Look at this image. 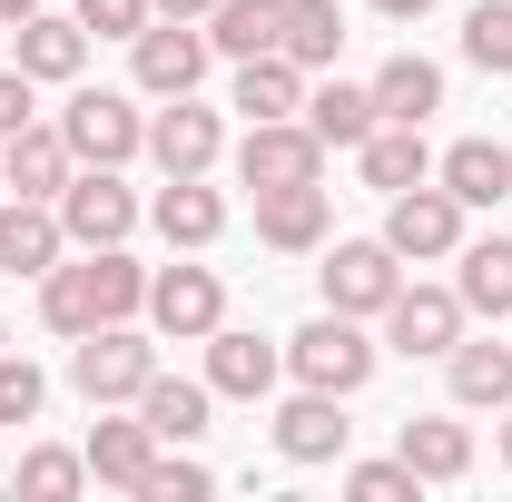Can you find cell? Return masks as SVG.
<instances>
[{
  "label": "cell",
  "mask_w": 512,
  "mask_h": 502,
  "mask_svg": "<svg viewBox=\"0 0 512 502\" xmlns=\"http://www.w3.org/2000/svg\"><path fill=\"white\" fill-rule=\"evenodd\" d=\"M503 463H512V404H503Z\"/></svg>",
  "instance_id": "obj_42"
},
{
  "label": "cell",
  "mask_w": 512,
  "mask_h": 502,
  "mask_svg": "<svg viewBox=\"0 0 512 502\" xmlns=\"http://www.w3.org/2000/svg\"><path fill=\"white\" fill-rule=\"evenodd\" d=\"M40 404H50V375L30 355H0V424H40Z\"/></svg>",
  "instance_id": "obj_34"
},
{
  "label": "cell",
  "mask_w": 512,
  "mask_h": 502,
  "mask_svg": "<svg viewBox=\"0 0 512 502\" xmlns=\"http://www.w3.org/2000/svg\"><path fill=\"white\" fill-rule=\"evenodd\" d=\"M60 256H69L60 197H10L0 207V276H50Z\"/></svg>",
  "instance_id": "obj_13"
},
{
  "label": "cell",
  "mask_w": 512,
  "mask_h": 502,
  "mask_svg": "<svg viewBox=\"0 0 512 502\" xmlns=\"http://www.w3.org/2000/svg\"><path fill=\"white\" fill-rule=\"evenodd\" d=\"M197 493H217V473L188 463V453H178V463L158 453V463H148V483H138V502H197Z\"/></svg>",
  "instance_id": "obj_36"
},
{
  "label": "cell",
  "mask_w": 512,
  "mask_h": 502,
  "mask_svg": "<svg viewBox=\"0 0 512 502\" xmlns=\"http://www.w3.org/2000/svg\"><path fill=\"white\" fill-rule=\"evenodd\" d=\"M444 188L463 197V207H503L512 197V148L503 138H453L444 148Z\"/></svg>",
  "instance_id": "obj_25"
},
{
  "label": "cell",
  "mask_w": 512,
  "mask_h": 502,
  "mask_svg": "<svg viewBox=\"0 0 512 502\" xmlns=\"http://www.w3.org/2000/svg\"><path fill=\"white\" fill-rule=\"evenodd\" d=\"M316 276H325V306H335V315H384L394 286H404V256L384 247V237H345Z\"/></svg>",
  "instance_id": "obj_9"
},
{
  "label": "cell",
  "mask_w": 512,
  "mask_h": 502,
  "mask_svg": "<svg viewBox=\"0 0 512 502\" xmlns=\"http://www.w3.org/2000/svg\"><path fill=\"white\" fill-rule=\"evenodd\" d=\"M207 20H148L138 40H128V69H138V89L148 99H188L197 79H207Z\"/></svg>",
  "instance_id": "obj_5"
},
{
  "label": "cell",
  "mask_w": 512,
  "mask_h": 502,
  "mask_svg": "<svg viewBox=\"0 0 512 502\" xmlns=\"http://www.w3.org/2000/svg\"><path fill=\"white\" fill-rule=\"evenodd\" d=\"M296 69H325L335 50H345V10L335 0H286V40H276Z\"/></svg>",
  "instance_id": "obj_30"
},
{
  "label": "cell",
  "mask_w": 512,
  "mask_h": 502,
  "mask_svg": "<svg viewBox=\"0 0 512 502\" xmlns=\"http://www.w3.org/2000/svg\"><path fill=\"white\" fill-rule=\"evenodd\" d=\"M40 315H50V335H89V325H119V315H148V266L128 247H89L79 266H50L40 276Z\"/></svg>",
  "instance_id": "obj_1"
},
{
  "label": "cell",
  "mask_w": 512,
  "mask_h": 502,
  "mask_svg": "<svg viewBox=\"0 0 512 502\" xmlns=\"http://www.w3.org/2000/svg\"><path fill=\"white\" fill-rule=\"evenodd\" d=\"M148 10H158V20H207L217 0H148Z\"/></svg>",
  "instance_id": "obj_39"
},
{
  "label": "cell",
  "mask_w": 512,
  "mask_h": 502,
  "mask_svg": "<svg viewBox=\"0 0 512 502\" xmlns=\"http://www.w3.org/2000/svg\"><path fill=\"white\" fill-rule=\"evenodd\" d=\"M306 128H316L325 148H355V138L375 128V89H345V79H325L316 99H306Z\"/></svg>",
  "instance_id": "obj_31"
},
{
  "label": "cell",
  "mask_w": 512,
  "mask_h": 502,
  "mask_svg": "<svg viewBox=\"0 0 512 502\" xmlns=\"http://www.w3.org/2000/svg\"><path fill=\"white\" fill-rule=\"evenodd\" d=\"M325 188H256V237L276 256H306V247H325Z\"/></svg>",
  "instance_id": "obj_20"
},
{
  "label": "cell",
  "mask_w": 512,
  "mask_h": 502,
  "mask_svg": "<svg viewBox=\"0 0 512 502\" xmlns=\"http://www.w3.org/2000/svg\"><path fill=\"white\" fill-rule=\"evenodd\" d=\"M30 89H40L30 69H0V138H20V128H30V109H40Z\"/></svg>",
  "instance_id": "obj_38"
},
{
  "label": "cell",
  "mask_w": 512,
  "mask_h": 502,
  "mask_svg": "<svg viewBox=\"0 0 512 502\" xmlns=\"http://www.w3.org/2000/svg\"><path fill=\"white\" fill-rule=\"evenodd\" d=\"M217 148H227V128H217V109H197V89H188V99H168V109L148 119V158H158L168 178H207Z\"/></svg>",
  "instance_id": "obj_12"
},
{
  "label": "cell",
  "mask_w": 512,
  "mask_h": 502,
  "mask_svg": "<svg viewBox=\"0 0 512 502\" xmlns=\"http://www.w3.org/2000/svg\"><path fill=\"white\" fill-rule=\"evenodd\" d=\"M384 247L414 256V266L463 256V197H453V188H394V207H384Z\"/></svg>",
  "instance_id": "obj_8"
},
{
  "label": "cell",
  "mask_w": 512,
  "mask_h": 502,
  "mask_svg": "<svg viewBox=\"0 0 512 502\" xmlns=\"http://www.w3.org/2000/svg\"><path fill=\"white\" fill-rule=\"evenodd\" d=\"M453 296H463V315H503V325H512V237H483V247H463V276H453Z\"/></svg>",
  "instance_id": "obj_29"
},
{
  "label": "cell",
  "mask_w": 512,
  "mask_h": 502,
  "mask_svg": "<svg viewBox=\"0 0 512 502\" xmlns=\"http://www.w3.org/2000/svg\"><path fill=\"white\" fill-rule=\"evenodd\" d=\"M30 10H40V0H0V30H20V20H30Z\"/></svg>",
  "instance_id": "obj_41"
},
{
  "label": "cell",
  "mask_w": 512,
  "mask_h": 502,
  "mask_svg": "<svg viewBox=\"0 0 512 502\" xmlns=\"http://www.w3.org/2000/svg\"><path fill=\"white\" fill-rule=\"evenodd\" d=\"M355 158H365V188H424L434 178V148H424V128H404V119H375L365 138H355Z\"/></svg>",
  "instance_id": "obj_19"
},
{
  "label": "cell",
  "mask_w": 512,
  "mask_h": 502,
  "mask_svg": "<svg viewBox=\"0 0 512 502\" xmlns=\"http://www.w3.org/2000/svg\"><path fill=\"white\" fill-rule=\"evenodd\" d=\"M384 20H424V10H434V0H375Z\"/></svg>",
  "instance_id": "obj_40"
},
{
  "label": "cell",
  "mask_w": 512,
  "mask_h": 502,
  "mask_svg": "<svg viewBox=\"0 0 512 502\" xmlns=\"http://www.w3.org/2000/svg\"><path fill=\"white\" fill-rule=\"evenodd\" d=\"M148 325L178 335V345H207V335L227 325V286H217V266H158V276H148Z\"/></svg>",
  "instance_id": "obj_7"
},
{
  "label": "cell",
  "mask_w": 512,
  "mask_h": 502,
  "mask_svg": "<svg viewBox=\"0 0 512 502\" xmlns=\"http://www.w3.org/2000/svg\"><path fill=\"white\" fill-rule=\"evenodd\" d=\"M276 375H286V345H266V335H247V325H217V335H207V384H217V394L256 404Z\"/></svg>",
  "instance_id": "obj_15"
},
{
  "label": "cell",
  "mask_w": 512,
  "mask_h": 502,
  "mask_svg": "<svg viewBox=\"0 0 512 502\" xmlns=\"http://www.w3.org/2000/svg\"><path fill=\"white\" fill-rule=\"evenodd\" d=\"M384 335H394V355H453V335H463V296H453V286H394Z\"/></svg>",
  "instance_id": "obj_14"
},
{
  "label": "cell",
  "mask_w": 512,
  "mask_h": 502,
  "mask_svg": "<svg viewBox=\"0 0 512 502\" xmlns=\"http://www.w3.org/2000/svg\"><path fill=\"white\" fill-rule=\"evenodd\" d=\"M148 217H158V237H168V247H217V237H227V197L207 188V178H168Z\"/></svg>",
  "instance_id": "obj_22"
},
{
  "label": "cell",
  "mask_w": 512,
  "mask_h": 502,
  "mask_svg": "<svg viewBox=\"0 0 512 502\" xmlns=\"http://www.w3.org/2000/svg\"><path fill=\"white\" fill-rule=\"evenodd\" d=\"M286 375L316 384V394H355V384L375 375V335H365V315H335V306H325L316 325H296V335H286Z\"/></svg>",
  "instance_id": "obj_2"
},
{
  "label": "cell",
  "mask_w": 512,
  "mask_h": 502,
  "mask_svg": "<svg viewBox=\"0 0 512 502\" xmlns=\"http://www.w3.org/2000/svg\"><path fill=\"white\" fill-rule=\"evenodd\" d=\"M10 40H20V69L30 79H79V60H89V30L79 20H50V10H30Z\"/></svg>",
  "instance_id": "obj_28"
},
{
  "label": "cell",
  "mask_w": 512,
  "mask_h": 502,
  "mask_svg": "<svg viewBox=\"0 0 512 502\" xmlns=\"http://www.w3.org/2000/svg\"><path fill=\"white\" fill-rule=\"evenodd\" d=\"M276 40H286V0H217L207 10V50L217 60H256Z\"/></svg>",
  "instance_id": "obj_26"
},
{
  "label": "cell",
  "mask_w": 512,
  "mask_h": 502,
  "mask_svg": "<svg viewBox=\"0 0 512 502\" xmlns=\"http://www.w3.org/2000/svg\"><path fill=\"white\" fill-rule=\"evenodd\" d=\"M158 10L148 0H79V30H99V40H138Z\"/></svg>",
  "instance_id": "obj_37"
},
{
  "label": "cell",
  "mask_w": 512,
  "mask_h": 502,
  "mask_svg": "<svg viewBox=\"0 0 512 502\" xmlns=\"http://www.w3.org/2000/svg\"><path fill=\"white\" fill-rule=\"evenodd\" d=\"M207 404H217V384H188V375H148L138 384V414H148L158 443H197L207 434Z\"/></svg>",
  "instance_id": "obj_24"
},
{
  "label": "cell",
  "mask_w": 512,
  "mask_h": 502,
  "mask_svg": "<svg viewBox=\"0 0 512 502\" xmlns=\"http://www.w3.org/2000/svg\"><path fill=\"white\" fill-rule=\"evenodd\" d=\"M237 109H247V119H296V109H306V69L286 60V50L237 60Z\"/></svg>",
  "instance_id": "obj_27"
},
{
  "label": "cell",
  "mask_w": 512,
  "mask_h": 502,
  "mask_svg": "<svg viewBox=\"0 0 512 502\" xmlns=\"http://www.w3.org/2000/svg\"><path fill=\"white\" fill-rule=\"evenodd\" d=\"M237 178H247V188H316L325 178V138L306 119H247Z\"/></svg>",
  "instance_id": "obj_6"
},
{
  "label": "cell",
  "mask_w": 512,
  "mask_h": 502,
  "mask_svg": "<svg viewBox=\"0 0 512 502\" xmlns=\"http://www.w3.org/2000/svg\"><path fill=\"white\" fill-rule=\"evenodd\" d=\"M345 493H355V502H414L424 473H414L404 453H394V463H345Z\"/></svg>",
  "instance_id": "obj_35"
},
{
  "label": "cell",
  "mask_w": 512,
  "mask_h": 502,
  "mask_svg": "<svg viewBox=\"0 0 512 502\" xmlns=\"http://www.w3.org/2000/svg\"><path fill=\"white\" fill-rule=\"evenodd\" d=\"M60 227H69V247H119L128 227H138V197L119 188V168H69Z\"/></svg>",
  "instance_id": "obj_10"
},
{
  "label": "cell",
  "mask_w": 512,
  "mask_h": 502,
  "mask_svg": "<svg viewBox=\"0 0 512 502\" xmlns=\"http://www.w3.org/2000/svg\"><path fill=\"white\" fill-rule=\"evenodd\" d=\"M463 60L512 79V0H473V20H463Z\"/></svg>",
  "instance_id": "obj_33"
},
{
  "label": "cell",
  "mask_w": 512,
  "mask_h": 502,
  "mask_svg": "<svg viewBox=\"0 0 512 502\" xmlns=\"http://www.w3.org/2000/svg\"><path fill=\"white\" fill-rule=\"evenodd\" d=\"M345 443H355V424H345V394L296 384V394L276 404V453H286V463H345Z\"/></svg>",
  "instance_id": "obj_11"
},
{
  "label": "cell",
  "mask_w": 512,
  "mask_h": 502,
  "mask_svg": "<svg viewBox=\"0 0 512 502\" xmlns=\"http://www.w3.org/2000/svg\"><path fill=\"white\" fill-rule=\"evenodd\" d=\"M444 109V69L424 60V50H394V60L375 69V119H404V128H424Z\"/></svg>",
  "instance_id": "obj_21"
},
{
  "label": "cell",
  "mask_w": 512,
  "mask_h": 502,
  "mask_svg": "<svg viewBox=\"0 0 512 502\" xmlns=\"http://www.w3.org/2000/svg\"><path fill=\"white\" fill-rule=\"evenodd\" d=\"M89 483H109V493H138L148 483V463H158V434H148V414L138 424H109V404H99V424H89Z\"/></svg>",
  "instance_id": "obj_17"
},
{
  "label": "cell",
  "mask_w": 512,
  "mask_h": 502,
  "mask_svg": "<svg viewBox=\"0 0 512 502\" xmlns=\"http://www.w3.org/2000/svg\"><path fill=\"white\" fill-rule=\"evenodd\" d=\"M0 355H10V325H0Z\"/></svg>",
  "instance_id": "obj_43"
},
{
  "label": "cell",
  "mask_w": 512,
  "mask_h": 502,
  "mask_svg": "<svg viewBox=\"0 0 512 502\" xmlns=\"http://www.w3.org/2000/svg\"><path fill=\"white\" fill-rule=\"evenodd\" d=\"M444 384H453V404H473V414H503V404H512V345H493V335H453Z\"/></svg>",
  "instance_id": "obj_18"
},
{
  "label": "cell",
  "mask_w": 512,
  "mask_h": 502,
  "mask_svg": "<svg viewBox=\"0 0 512 502\" xmlns=\"http://www.w3.org/2000/svg\"><path fill=\"white\" fill-rule=\"evenodd\" d=\"M79 483H89V453H60V443H30L20 453V493L30 502H69Z\"/></svg>",
  "instance_id": "obj_32"
},
{
  "label": "cell",
  "mask_w": 512,
  "mask_h": 502,
  "mask_svg": "<svg viewBox=\"0 0 512 502\" xmlns=\"http://www.w3.org/2000/svg\"><path fill=\"white\" fill-rule=\"evenodd\" d=\"M69 168H79L69 138H60V128H40V119L20 128V138H0V188H10V197H60Z\"/></svg>",
  "instance_id": "obj_16"
},
{
  "label": "cell",
  "mask_w": 512,
  "mask_h": 502,
  "mask_svg": "<svg viewBox=\"0 0 512 502\" xmlns=\"http://www.w3.org/2000/svg\"><path fill=\"white\" fill-rule=\"evenodd\" d=\"M60 138H69V158H79V168H128V158L148 148V119L128 109L119 89H69Z\"/></svg>",
  "instance_id": "obj_4"
},
{
  "label": "cell",
  "mask_w": 512,
  "mask_h": 502,
  "mask_svg": "<svg viewBox=\"0 0 512 502\" xmlns=\"http://www.w3.org/2000/svg\"><path fill=\"white\" fill-rule=\"evenodd\" d=\"M394 453H404L424 483H463V473H473V424H453V414H414V424L394 434Z\"/></svg>",
  "instance_id": "obj_23"
},
{
  "label": "cell",
  "mask_w": 512,
  "mask_h": 502,
  "mask_svg": "<svg viewBox=\"0 0 512 502\" xmlns=\"http://www.w3.org/2000/svg\"><path fill=\"white\" fill-rule=\"evenodd\" d=\"M158 375V345H148V335H138V325H89V335H79V355H69V384H79V394H89V404H138V384Z\"/></svg>",
  "instance_id": "obj_3"
}]
</instances>
